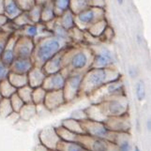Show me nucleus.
Wrapping results in <instances>:
<instances>
[{"instance_id":"f257e3e1","label":"nucleus","mask_w":151,"mask_h":151,"mask_svg":"<svg viewBox=\"0 0 151 151\" xmlns=\"http://www.w3.org/2000/svg\"><path fill=\"white\" fill-rule=\"evenodd\" d=\"M119 79H121V74L114 68H107V69L90 68L83 77L81 96L89 97L103 86Z\"/></svg>"},{"instance_id":"f03ea898","label":"nucleus","mask_w":151,"mask_h":151,"mask_svg":"<svg viewBox=\"0 0 151 151\" xmlns=\"http://www.w3.org/2000/svg\"><path fill=\"white\" fill-rule=\"evenodd\" d=\"M93 51L86 47H68L64 52V68L71 72L85 74L91 68Z\"/></svg>"},{"instance_id":"7ed1b4c3","label":"nucleus","mask_w":151,"mask_h":151,"mask_svg":"<svg viewBox=\"0 0 151 151\" xmlns=\"http://www.w3.org/2000/svg\"><path fill=\"white\" fill-rule=\"evenodd\" d=\"M32 60L35 66L42 67L52 57L69 47V43L54 37L48 36L36 41Z\"/></svg>"},{"instance_id":"20e7f679","label":"nucleus","mask_w":151,"mask_h":151,"mask_svg":"<svg viewBox=\"0 0 151 151\" xmlns=\"http://www.w3.org/2000/svg\"><path fill=\"white\" fill-rule=\"evenodd\" d=\"M97 105L105 117L122 116L129 113V101L126 96L109 99L98 103Z\"/></svg>"},{"instance_id":"39448f33","label":"nucleus","mask_w":151,"mask_h":151,"mask_svg":"<svg viewBox=\"0 0 151 151\" xmlns=\"http://www.w3.org/2000/svg\"><path fill=\"white\" fill-rule=\"evenodd\" d=\"M82 126L84 129L85 134L88 135V136L105 140V141L112 144H116V142L118 133L111 132L103 122L92 121L89 119H86V120L82 122Z\"/></svg>"},{"instance_id":"423d86ee","label":"nucleus","mask_w":151,"mask_h":151,"mask_svg":"<svg viewBox=\"0 0 151 151\" xmlns=\"http://www.w3.org/2000/svg\"><path fill=\"white\" fill-rule=\"evenodd\" d=\"M121 96H126V94H125L123 82L121 79H119L103 86L100 89L95 91L92 95H90L89 99H91L93 104H98L103 101L109 100V99Z\"/></svg>"},{"instance_id":"0eeeda50","label":"nucleus","mask_w":151,"mask_h":151,"mask_svg":"<svg viewBox=\"0 0 151 151\" xmlns=\"http://www.w3.org/2000/svg\"><path fill=\"white\" fill-rule=\"evenodd\" d=\"M104 9L89 7L74 15L75 27L80 29H88L93 24L104 19Z\"/></svg>"},{"instance_id":"6e6552de","label":"nucleus","mask_w":151,"mask_h":151,"mask_svg":"<svg viewBox=\"0 0 151 151\" xmlns=\"http://www.w3.org/2000/svg\"><path fill=\"white\" fill-rule=\"evenodd\" d=\"M83 77H84V74L77 73V72H71L68 75L64 88L62 90L67 103L73 101L75 99L81 96Z\"/></svg>"},{"instance_id":"1a4fd4ad","label":"nucleus","mask_w":151,"mask_h":151,"mask_svg":"<svg viewBox=\"0 0 151 151\" xmlns=\"http://www.w3.org/2000/svg\"><path fill=\"white\" fill-rule=\"evenodd\" d=\"M93 60L91 68L94 69H107V68H113L114 64L116 63V59L113 52L107 48L106 46H101V50L95 53L93 52Z\"/></svg>"},{"instance_id":"9d476101","label":"nucleus","mask_w":151,"mask_h":151,"mask_svg":"<svg viewBox=\"0 0 151 151\" xmlns=\"http://www.w3.org/2000/svg\"><path fill=\"white\" fill-rule=\"evenodd\" d=\"M69 74H70L69 70L65 69V68L62 70L56 72V73L49 74L46 76L42 87L47 92L63 90L67 77Z\"/></svg>"},{"instance_id":"9b49d317","label":"nucleus","mask_w":151,"mask_h":151,"mask_svg":"<svg viewBox=\"0 0 151 151\" xmlns=\"http://www.w3.org/2000/svg\"><path fill=\"white\" fill-rule=\"evenodd\" d=\"M35 41L24 35L18 36L15 42V55L16 58H32L35 50Z\"/></svg>"},{"instance_id":"f8f14e48","label":"nucleus","mask_w":151,"mask_h":151,"mask_svg":"<svg viewBox=\"0 0 151 151\" xmlns=\"http://www.w3.org/2000/svg\"><path fill=\"white\" fill-rule=\"evenodd\" d=\"M104 124L111 132L116 133H129L132 128L129 114L117 117H107Z\"/></svg>"},{"instance_id":"ddd939ff","label":"nucleus","mask_w":151,"mask_h":151,"mask_svg":"<svg viewBox=\"0 0 151 151\" xmlns=\"http://www.w3.org/2000/svg\"><path fill=\"white\" fill-rule=\"evenodd\" d=\"M78 143L82 144L89 151H108L112 144L105 141V140L91 137L86 134L79 135Z\"/></svg>"},{"instance_id":"4468645a","label":"nucleus","mask_w":151,"mask_h":151,"mask_svg":"<svg viewBox=\"0 0 151 151\" xmlns=\"http://www.w3.org/2000/svg\"><path fill=\"white\" fill-rule=\"evenodd\" d=\"M40 145H41L48 150H56L57 145L61 141L58 137L55 128H46L43 129L39 134Z\"/></svg>"},{"instance_id":"2eb2a0df","label":"nucleus","mask_w":151,"mask_h":151,"mask_svg":"<svg viewBox=\"0 0 151 151\" xmlns=\"http://www.w3.org/2000/svg\"><path fill=\"white\" fill-rule=\"evenodd\" d=\"M67 102L65 101L63 91H50L46 93L44 99L43 106L47 109L49 112H53L57 110L61 106L65 105Z\"/></svg>"},{"instance_id":"dca6fc26","label":"nucleus","mask_w":151,"mask_h":151,"mask_svg":"<svg viewBox=\"0 0 151 151\" xmlns=\"http://www.w3.org/2000/svg\"><path fill=\"white\" fill-rule=\"evenodd\" d=\"M65 50L60 52L59 54L55 55L54 57H52V58L48 62H46V63L42 67H41L43 69L44 72L46 73V75L56 73V72H58V71H60V70H62L64 69L63 56H64Z\"/></svg>"},{"instance_id":"f3484780","label":"nucleus","mask_w":151,"mask_h":151,"mask_svg":"<svg viewBox=\"0 0 151 151\" xmlns=\"http://www.w3.org/2000/svg\"><path fill=\"white\" fill-rule=\"evenodd\" d=\"M34 66L35 64L32 58H16L9 66V70L13 73L27 75Z\"/></svg>"},{"instance_id":"a211bd4d","label":"nucleus","mask_w":151,"mask_h":151,"mask_svg":"<svg viewBox=\"0 0 151 151\" xmlns=\"http://www.w3.org/2000/svg\"><path fill=\"white\" fill-rule=\"evenodd\" d=\"M46 73L41 67L34 66L33 69L27 73L28 86L32 88H37L42 86L43 82L46 78Z\"/></svg>"},{"instance_id":"6ab92c4d","label":"nucleus","mask_w":151,"mask_h":151,"mask_svg":"<svg viewBox=\"0 0 151 151\" xmlns=\"http://www.w3.org/2000/svg\"><path fill=\"white\" fill-rule=\"evenodd\" d=\"M16 39L17 37H15L14 35L10 36L7 42V46H6V48H5L4 53L1 55V58H0V60H1L4 64H6L9 67L13 63V61L15 59H16V55H15V50H14Z\"/></svg>"},{"instance_id":"aec40b11","label":"nucleus","mask_w":151,"mask_h":151,"mask_svg":"<svg viewBox=\"0 0 151 151\" xmlns=\"http://www.w3.org/2000/svg\"><path fill=\"white\" fill-rule=\"evenodd\" d=\"M24 12L17 3L16 0H5L4 5V12L3 14L6 16L9 20L14 21L18 16H20Z\"/></svg>"},{"instance_id":"412c9836","label":"nucleus","mask_w":151,"mask_h":151,"mask_svg":"<svg viewBox=\"0 0 151 151\" xmlns=\"http://www.w3.org/2000/svg\"><path fill=\"white\" fill-rule=\"evenodd\" d=\"M56 18V15L55 12L54 8V1L49 0L43 5H41V16L40 22L43 23H50L52 21H55Z\"/></svg>"},{"instance_id":"4be33fe9","label":"nucleus","mask_w":151,"mask_h":151,"mask_svg":"<svg viewBox=\"0 0 151 151\" xmlns=\"http://www.w3.org/2000/svg\"><path fill=\"white\" fill-rule=\"evenodd\" d=\"M114 145H116V151H132L129 133H118Z\"/></svg>"},{"instance_id":"5701e85b","label":"nucleus","mask_w":151,"mask_h":151,"mask_svg":"<svg viewBox=\"0 0 151 151\" xmlns=\"http://www.w3.org/2000/svg\"><path fill=\"white\" fill-rule=\"evenodd\" d=\"M18 114L21 120L30 121L37 116V106L33 103H25Z\"/></svg>"},{"instance_id":"b1692460","label":"nucleus","mask_w":151,"mask_h":151,"mask_svg":"<svg viewBox=\"0 0 151 151\" xmlns=\"http://www.w3.org/2000/svg\"><path fill=\"white\" fill-rule=\"evenodd\" d=\"M60 125H61L62 127H64L65 129H69L70 132H73V133H76L78 135L85 134L84 129H83V126H82V122L78 121V120H75V119L71 118V117L62 120Z\"/></svg>"},{"instance_id":"393cba45","label":"nucleus","mask_w":151,"mask_h":151,"mask_svg":"<svg viewBox=\"0 0 151 151\" xmlns=\"http://www.w3.org/2000/svg\"><path fill=\"white\" fill-rule=\"evenodd\" d=\"M87 119L92 121H98V122H103L106 120L107 117L104 116V114L101 113V109L99 108L97 104H92L89 107L85 109Z\"/></svg>"},{"instance_id":"a878e982","label":"nucleus","mask_w":151,"mask_h":151,"mask_svg":"<svg viewBox=\"0 0 151 151\" xmlns=\"http://www.w3.org/2000/svg\"><path fill=\"white\" fill-rule=\"evenodd\" d=\"M59 17V24L66 28L67 30H71L75 27V19H74V13L70 9L67 10L66 12L61 14Z\"/></svg>"},{"instance_id":"bb28decb","label":"nucleus","mask_w":151,"mask_h":151,"mask_svg":"<svg viewBox=\"0 0 151 151\" xmlns=\"http://www.w3.org/2000/svg\"><path fill=\"white\" fill-rule=\"evenodd\" d=\"M55 132L58 135V137L60 138L61 141L64 142H78V139H79V135L70 132L69 129H65L64 127H62L61 125L58 127L55 128Z\"/></svg>"},{"instance_id":"cd10ccee","label":"nucleus","mask_w":151,"mask_h":151,"mask_svg":"<svg viewBox=\"0 0 151 151\" xmlns=\"http://www.w3.org/2000/svg\"><path fill=\"white\" fill-rule=\"evenodd\" d=\"M8 80L16 89H19L21 87H24L28 85V80H27V75L24 74H18V73H13V72H9L8 76Z\"/></svg>"},{"instance_id":"c85d7f7f","label":"nucleus","mask_w":151,"mask_h":151,"mask_svg":"<svg viewBox=\"0 0 151 151\" xmlns=\"http://www.w3.org/2000/svg\"><path fill=\"white\" fill-rule=\"evenodd\" d=\"M16 92H17V89L10 84L9 81L8 80V78L0 82V94L2 95L4 99H9Z\"/></svg>"},{"instance_id":"c756f323","label":"nucleus","mask_w":151,"mask_h":151,"mask_svg":"<svg viewBox=\"0 0 151 151\" xmlns=\"http://www.w3.org/2000/svg\"><path fill=\"white\" fill-rule=\"evenodd\" d=\"M107 27V23L104 19H101L100 21H98L95 24H93L91 27H88V32L89 34H91L93 37H101V36L103 34L104 30Z\"/></svg>"},{"instance_id":"7c9ffc66","label":"nucleus","mask_w":151,"mask_h":151,"mask_svg":"<svg viewBox=\"0 0 151 151\" xmlns=\"http://www.w3.org/2000/svg\"><path fill=\"white\" fill-rule=\"evenodd\" d=\"M24 31L23 35L29 39L34 40V41L36 42L37 40L39 39V35L40 33L39 24H29L27 25H25V27H24Z\"/></svg>"},{"instance_id":"2f4dec72","label":"nucleus","mask_w":151,"mask_h":151,"mask_svg":"<svg viewBox=\"0 0 151 151\" xmlns=\"http://www.w3.org/2000/svg\"><path fill=\"white\" fill-rule=\"evenodd\" d=\"M53 1L56 17L60 16L61 14H63L67 10L70 9V0H53Z\"/></svg>"},{"instance_id":"473e14b6","label":"nucleus","mask_w":151,"mask_h":151,"mask_svg":"<svg viewBox=\"0 0 151 151\" xmlns=\"http://www.w3.org/2000/svg\"><path fill=\"white\" fill-rule=\"evenodd\" d=\"M46 93H47V91H46L42 86L33 88L32 103L35 104V105H40V104H43Z\"/></svg>"},{"instance_id":"72a5a7b5","label":"nucleus","mask_w":151,"mask_h":151,"mask_svg":"<svg viewBox=\"0 0 151 151\" xmlns=\"http://www.w3.org/2000/svg\"><path fill=\"white\" fill-rule=\"evenodd\" d=\"M89 7V0H70V9L74 13V15Z\"/></svg>"},{"instance_id":"f704fd0d","label":"nucleus","mask_w":151,"mask_h":151,"mask_svg":"<svg viewBox=\"0 0 151 151\" xmlns=\"http://www.w3.org/2000/svg\"><path fill=\"white\" fill-rule=\"evenodd\" d=\"M32 92L33 88L27 85L17 89L16 93L24 103H32Z\"/></svg>"},{"instance_id":"c9c22d12","label":"nucleus","mask_w":151,"mask_h":151,"mask_svg":"<svg viewBox=\"0 0 151 151\" xmlns=\"http://www.w3.org/2000/svg\"><path fill=\"white\" fill-rule=\"evenodd\" d=\"M12 113H14V111L10 104L9 99H3L0 103V116L8 118Z\"/></svg>"},{"instance_id":"e433bc0d","label":"nucleus","mask_w":151,"mask_h":151,"mask_svg":"<svg viewBox=\"0 0 151 151\" xmlns=\"http://www.w3.org/2000/svg\"><path fill=\"white\" fill-rule=\"evenodd\" d=\"M135 94L139 101H143L147 97V90H145V85L143 80H139L135 84Z\"/></svg>"},{"instance_id":"4c0bfd02","label":"nucleus","mask_w":151,"mask_h":151,"mask_svg":"<svg viewBox=\"0 0 151 151\" xmlns=\"http://www.w3.org/2000/svg\"><path fill=\"white\" fill-rule=\"evenodd\" d=\"M9 101H10V104H12V107L13 109V111L15 113H19L21 109L23 108V106L24 105V102L22 101V99H21L18 95L17 93H15L14 95H12V97L9 98Z\"/></svg>"},{"instance_id":"58836bf2","label":"nucleus","mask_w":151,"mask_h":151,"mask_svg":"<svg viewBox=\"0 0 151 151\" xmlns=\"http://www.w3.org/2000/svg\"><path fill=\"white\" fill-rule=\"evenodd\" d=\"M12 35V34H9L7 31H0V58H1V55L7 46L8 40Z\"/></svg>"},{"instance_id":"ea45409f","label":"nucleus","mask_w":151,"mask_h":151,"mask_svg":"<svg viewBox=\"0 0 151 151\" xmlns=\"http://www.w3.org/2000/svg\"><path fill=\"white\" fill-rule=\"evenodd\" d=\"M16 1L24 12H29L36 5V0H16Z\"/></svg>"},{"instance_id":"a19ab883","label":"nucleus","mask_w":151,"mask_h":151,"mask_svg":"<svg viewBox=\"0 0 151 151\" xmlns=\"http://www.w3.org/2000/svg\"><path fill=\"white\" fill-rule=\"evenodd\" d=\"M71 118L75 119V120H78L80 122H83L87 119V116H86V111L85 110H76L74 112H72V114H71Z\"/></svg>"},{"instance_id":"79ce46f5","label":"nucleus","mask_w":151,"mask_h":151,"mask_svg":"<svg viewBox=\"0 0 151 151\" xmlns=\"http://www.w3.org/2000/svg\"><path fill=\"white\" fill-rule=\"evenodd\" d=\"M9 72H10L9 67L7 66L6 64H4L3 62L0 60V82L7 79Z\"/></svg>"},{"instance_id":"37998d69","label":"nucleus","mask_w":151,"mask_h":151,"mask_svg":"<svg viewBox=\"0 0 151 151\" xmlns=\"http://www.w3.org/2000/svg\"><path fill=\"white\" fill-rule=\"evenodd\" d=\"M90 7H96V8H102L104 9L105 2L104 0H89Z\"/></svg>"},{"instance_id":"c03bdc74","label":"nucleus","mask_w":151,"mask_h":151,"mask_svg":"<svg viewBox=\"0 0 151 151\" xmlns=\"http://www.w3.org/2000/svg\"><path fill=\"white\" fill-rule=\"evenodd\" d=\"M128 73H129V76L132 78V79H134V78H136L138 76V73H139V71H138V69L136 67H134V66H131L129 68V70H128Z\"/></svg>"},{"instance_id":"a18cd8bd","label":"nucleus","mask_w":151,"mask_h":151,"mask_svg":"<svg viewBox=\"0 0 151 151\" xmlns=\"http://www.w3.org/2000/svg\"><path fill=\"white\" fill-rule=\"evenodd\" d=\"M8 21H9V19L5 16L4 14H0V27H4V25H6Z\"/></svg>"},{"instance_id":"49530a36","label":"nucleus","mask_w":151,"mask_h":151,"mask_svg":"<svg viewBox=\"0 0 151 151\" xmlns=\"http://www.w3.org/2000/svg\"><path fill=\"white\" fill-rule=\"evenodd\" d=\"M4 5H5V0H0V14H3Z\"/></svg>"},{"instance_id":"de8ad7c7","label":"nucleus","mask_w":151,"mask_h":151,"mask_svg":"<svg viewBox=\"0 0 151 151\" xmlns=\"http://www.w3.org/2000/svg\"><path fill=\"white\" fill-rule=\"evenodd\" d=\"M147 131H150V129H151V120H150V118L147 119Z\"/></svg>"},{"instance_id":"09e8293b","label":"nucleus","mask_w":151,"mask_h":151,"mask_svg":"<svg viewBox=\"0 0 151 151\" xmlns=\"http://www.w3.org/2000/svg\"><path fill=\"white\" fill-rule=\"evenodd\" d=\"M117 1V3L119 4V5H122L123 3H124V0H116Z\"/></svg>"},{"instance_id":"8fccbe9b","label":"nucleus","mask_w":151,"mask_h":151,"mask_svg":"<svg viewBox=\"0 0 151 151\" xmlns=\"http://www.w3.org/2000/svg\"><path fill=\"white\" fill-rule=\"evenodd\" d=\"M133 151H141V150H140V148L137 147V145H136V147H134V149H133Z\"/></svg>"},{"instance_id":"3c124183","label":"nucleus","mask_w":151,"mask_h":151,"mask_svg":"<svg viewBox=\"0 0 151 151\" xmlns=\"http://www.w3.org/2000/svg\"><path fill=\"white\" fill-rule=\"evenodd\" d=\"M3 99H4V98L2 97V95H1V94H0V103H1V101H2Z\"/></svg>"},{"instance_id":"603ef678","label":"nucleus","mask_w":151,"mask_h":151,"mask_svg":"<svg viewBox=\"0 0 151 151\" xmlns=\"http://www.w3.org/2000/svg\"><path fill=\"white\" fill-rule=\"evenodd\" d=\"M48 151H58V150L56 149V150H48Z\"/></svg>"}]
</instances>
